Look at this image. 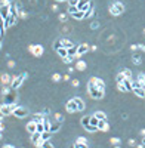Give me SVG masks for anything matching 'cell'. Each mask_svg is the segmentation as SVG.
<instances>
[{"mask_svg": "<svg viewBox=\"0 0 145 148\" xmlns=\"http://www.w3.org/2000/svg\"><path fill=\"white\" fill-rule=\"evenodd\" d=\"M87 90H89V95H90L93 99H102V98H104V90L99 89V88H96V86H89Z\"/></svg>", "mask_w": 145, "mask_h": 148, "instance_id": "6da1fadb", "label": "cell"}, {"mask_svg": "<svg viewBox=\"0 0 145 148\" xmlns=\"http://www.w3.org/2000/svg\"><path fill=\"white\" fill-rule=\"evenodd\" d=\"M123 10H124V5L120 3V2H114L113 5L110 6V12L114 16H118L120 14H123Z\"/></svg>", "mask_w": 145, "mask_h": 148, "instance_id": "7a4b0ae2", "label": "cell"}, {"mask_svg": "<svg viewBox=\"0 0 145 148\" xmlns=\"http://www.w3.org/2000/svg\"><path fill=\"white\" fill-rule=\"evenodd\" d=\"M16 104H3L2 108H0V113H2V116H9V114H14L15 108H16Z\"/></svg>", "mask_w": 145, "mask_h": 148, "instance_id": "3957f363", "label": "cell"}, {"mask_svg": "<svg viewBox=\"0 0 145 148\" xmlns=\"http://www.w3.org/2000/svg\"><path fill=\"white\" fill-rule=\"evenodd\" d=\"M27 79V73L21 74V76H18V77H12V83H10V88L12 89H18L21 84H22V82Z\"/></svg>", "mask_w": 145, "mask_h": 148, "instance_id": "277c9868", "label": "cell"}, {"mask_svg": "<svg viewBox=\"0 0 145 148\" xmlns=\"http://www.w3.org/2000/svg\"><path fill=\"white\" fill-rule=\"evenodd\" d=\"M14 116L16 119H24V117L28 116V110L27 108H24V107H16L14 111Z\"/></svg>", "mask_w": 145, "mask_h": 148, "instance_id": "5b68a950", "label": "cell"}, {"mask_svg": "<svg viewBox=\"0 0 145 148\" xmlns=\"http://www.w3.org/2000/svg\"><path fill=\"white\" fill-rule=\"evenodd\" d=\"M28 49L31 51V53L34 56H41V53H43V46L41 45H31V46H28Z\"/></svg>", "mask_w": 145, "mask_h": 148, "instance_id": "8992f818", "label": "cell"}, {"mask_svg": "<svg viewBox=\"0 0 145 148\" xmlns=\"http://www.w3.org/2000/svg\"><path fill=\"white\" fill-rule=\"evenodd\" d=\"M78 9L83 10V12H87V10L92 9V5L89 0H80V3H78Z\"/></svg>", "mask_w": 145, "mask_h": 148, "instance_id": "52a82bcc", "label": "cell"}, {"mask_svg": "<svg viewBox=\"0 0 145 148\" xmlns=\"http://www.w3.org/2000/svg\"><path fill=\"white\" fill-rule=\"evenodd\" d=\"M67 111H68V113H71V114L78 111V107H77V104H76V101H74V99H71V101L67 102Z\"/></svg>", "mask_w": 145, "mask_h": 148, "instance_id": "ba28073f", "label": "cell"}, {"mask_svg": "<svg viewBox=\"0 0 145 148\" xmlns=\"http://www.w3.org/2000/svg\"><path fill=\"white\" fill-rule=\"evenodd\" d=\"M25 129L28 130V133H34V132H37V121H34V120L28 121L27 126H25Z\"/></svg>", "mask_w": 145, "mask_h": 148, "instance_id": "9c48e42d", "label": "cell"}, {"mask_svg": "<svg viewBox=\"0 0 145 148\" xmlns=\"http://www.w3.org/2000/svg\"><path fill=\"white\" fill-rule=\"evenodd\" d=\"M74 147L78 148V147H87V139L84 138V136H78L77 141H76V144H74Z\"/></svg>", "mask_w": 145, "mask_h": 148, "instance_id": "30bf717a", "label": "cell"}, {"mask_svg": "<svg viewBox=\"0 0 145 148\" xmlns=\"http://www.w3.org/2000/svg\"><path fill=\"white\" fill-rule=\"evenodd\" d=\"M110 126L108 123H107V120H99V123H98V130H101V132H108Z\"/></svg>", "mask_w": 145, "mask_h": 148, "instance_id": "8fae6325", "label": "cell"}, {"mask_svg": "<svg viewBox=\"0 0 145 148\" xmlns=\"http://www.w3.org/2000/svg\"><path fill=\"white\" fill-rule=\"evenodd\" d=\"M90 47L87 46L86 43H82V45H78V55L82 56V55H84V53H87V51H89Z\"/></svg>", "mask_w": 145, "mask_h": 148, "instance_id": "7c38bea8", "label": "cell"}, {"mask_svg": "<svg viewBox=\"0 0 145 148\" xmlns=\"http://www.w3.org/2000/svg\"><path fill=\"white\" fill-rule=\"evenodd\" d=\"M61 129V121H53V123H50V132L52 133H55V132H58V130Z\"/></svg>", "mask_w": 145, "mask_h": 148, "instance_id": "4fadbf2b", "label": "cell"}, {"mask_svg": "<svg viewBox=\"0 0 145 148\" xmlns=\"http://www.w3.org/2000/svg\"><path fill=\"white\" fill-rule=\"evenodd\" d=\"M133 93H135L136 96H139V98H145V89H144V86H142V88H135V89H133Z\"/></svg>", "mask_w": 145, "mask_h": 148, "instance_id": "5bb4252c", "label": "cell"}, {"mask_svg": "<svg viewBox=\"0 0 145 148\" xmlns=\"http://www.w3.org/2000/svg\"><path fill=\"white\" fill-rule=\"evenodd\" d=\"M76 70L77 71H84L86 70V62L84 61H77L76 62Z\"/></svg>", "mask_w": 145, "mask_h": 148, "instance_id": "9a60e30c", "label": "cell"}, {"mask_svg": "<svg viewBox=\"0 0 145 148\" xmlns=\"http://www.w3.org/2000/svg\"><path fill=\"white\" fill-rule=\"evenodd\" d=\"M40 139H41V133H40V132H34V133H31V142L37 144Z\"/></svg>", "mask_w": 145, "mask_h": 148, "instance_id": "2e32d148", "label": "cell"}, {"mask_svg": "<svg viewBox=\"0 0 145 148\" xmlns=\"http://www.w3.org/2000/svg\"><path fill=\"white\" fill-rule=\"evenodd\" d=\"M74 101H76V104H77L78 107V111H83L86 107H84V102H83V99H80V98H74Z\"/></svg>", "mask_w": 145, "mask_h": 148, "instance_id": "e0dca14e", "label": "cell"}, {"mask_svg": "<svg viewBox=\"0 0 145 148\" xmlns=\"http://www.w3.org/2000/svg\"><path fill=\"white\" fill-rule=\"evenodd\" d=\"M56 52L59 53V56H61V58H65V56H68V49H67V47H64V46L59 47Z\"/></svg>", "mask_w": 145, "mask_h": 148, "instance_id": "ac0fdd59", "label": "cell"}, {"mask_svg": "<svg viewBox=\"0 0 145 148\" xmlns=\"http://www.w3.org/2000/svg\"><path fill=\"white\" fill-rule=\"evenodd\" d=\"M71 16L74 19H83V18H84V12H83V10H77V12H74Z\"/></svg>", "mask_w": 145, "mask_h": 148, "instance_id": "d6986e66", "label": "cell"}, {"mask_svg": "<svg viewBox=\"0 0 145 148\" xmlns=\"http://www.w3.org/2000/svg\"><path fill=\"white\" fill-rule=\"evenodd\" d=\"M62 46H64V47H67V49H70V47L74 46V43H72L70 39H62Z\"/></svg>", "mask_w": 145, "mask_h": 148, "instance_id": "ffe728a7", "label": "cell"}, {"mask_svg": "<svg viewBox=\"0 0 145 148\" xmlns=\"http://www.w3.org/2000/svg\"><path fill=\"white\" fill-rule=\"evenodd\" d=\"M50 136H52V132H50V130H45V132H41V139H43V141L50 139Z\"/></svg>", "mask_w": 145, "mask_h": 148, "instance_id": "44dd1931", "label": "cell"}, {"mask_svg": "<svg viewBox=\"0 0 145 148\" xmlns=\"http://www.w3.org/2000/svg\"><path fill=\"white\" fill-rule=\"evenodd\" d=\"M123 83H124V86H126V89H127V90H133V84H132V79H126L124 82H123Z\"/></svg>", "mask_w": 145, "mask_h": 148, "instance_id": "7402d4cb", "label": "cell"}, {"mask_svg": "<svg viewBox=\"0 0 145 148\" xmlns=\"http://www.w3.org/2000/svg\"><path fill=\"white\" fill-rule=\"evenodd\" d=\"M82 125H83V127H86L87 125H90V116L82 117Z\"/></svg>", "mask_w": 145, "mask_h": 148, "instance_id": "603a6c76", "label": "cell"}, {"mask_svg": "<svg viewBox=\"0 0 145 148\" xmlns=\"http://www.w3.org/2000/svg\"><path fill=\"white\" fill-rule=\"evenodd\" d=\"M96 88H99V89H102V90H105V83H104V80L102 79H99L98 77V80H96V84H95Z\"/></svg>", "mask_w": 145, "mask_h": 148, "instance_id": "cb8c5ba5", "label": "cell"}, {"mask_svg": "<svg viewBox=\"0 0 145 148\" xmlns=\"http://www.w3.org/2000/svg\"><path fill=\"white\" fill-rule=\"evenodd\" d=\"M2 83H3V84H9V83H12V82H10L9 74H3V76H2Z\"/></svg>", "mask_w": 145, "mask_h": 148, "instance_id": "d4e9b609", "label": "cell"}, {"mask_svg": "<svg viewBox=\"0 0 145 148\" xmlns=\"http://www.w3.org/2000/svg\"><path fill=\"white\" fill-rule=\"evenodd\" d=\"M95 117H98L99 120H107V116H105V113H102V111H96L95 114H93Z\"/></svg>", "mask_w": 145, "mask_h": 148, "instance_id": "484cf974", "label": "cell"}, {"mask_svg": "<svg viewBox=\"0 0 145 148\" xmlns=\"http://www.w3.org/2000/svg\"><path fill=\"white\" fill-rule=\"evenodd\" d=\"M124 80H126L124 74H123V73H118V74H117V77H116V82H117V83H123Z\"/></svg>", "mask_w": 145, "mask_h": 148, "instance_id": "4316f807", "label": "cell"}, {"mask_svg": "<svg viewBox=\"0 0 145 148\" xmlns=\"http://www.w3.org/2000/svg\"><path fill=\"white\" fill-rule=\"evenodd\" d=\"M34 121H37V123H40V121H45V117H43V114H34V119H33Z\"/></svg>", "mask_w": 145, "mask_h": 148, "instance_id": "83f0119b", "label": "cell"}, {"mask_svg": "<svg viewBox=\"0 0 145 148\" xmlns=\"http://www.w3.org/2000/svg\"><path fill=\"white\" fill-rule=\"evenodd\" d=\"M132 62H133V64H136V65H139L141 62H142V58H141L139 55H133V58H132Z\"/></svg>", "mask_w": 145, "mask_h": 148, "instance_id": "f1b7e54d", "label": "cell"}, {"mask_svg": "<svg viewBox=\"0 0 145 148\" xmlns=\"http://www.w3.org/2000/svg\"><path fill=\"white\" fill-rule=\"evenodd\" d=\"M59 47H62V39H58V40L53 43V49H56V51H58Z\"/></svg>", "mask_w": 145, "mask_h": 148, "instance_id": "f546056e", "label": "cell"}, {"mask_svg": "<svg viewBox=\"0 0 145 148\" xmlns=\"http://www.w3.org/2000/svg\"><path fill=\"white\" fill-rule=\"evenodd\" d=\"M122 73L124 74V77H126V79H132V71H130L129 68H124Z\"/></svg>", "mask_w": 145, "mask_h": 148, "instance_id": "4dcf8cb0", "label": "cell"}, {"mask_svg": "<svg viewBox=\"0 0 145 148\" xmlns=\"http://www.w3.org/2000/svg\"><path fill=\"white\" fill-rule=\"evenodd\" d=\"M84 129L87 130V132H96L98 130V126H93V125H87Z\"/></svg>", "mask_w": 145, "mask_h": 148, "instance_id": "1f68e13d", "label": "cell"}, {"mask_svg": "<svg viewBox=\"0 0 145 148\" xmlns=\"http://www.w3.org/2000/svg\"><path fill=\"white\" fill-rule=\"evenodd\" d=\"M98 123H99V119H98V117H95V116H90V125L98 126Z\"/></svg>", "mask_w": 145, "mask_h": 148, "instance_id": "d6a6232c", "label": "cell"}, {"mask_svg": "<svg viewBox=\"0 0 145 148\" xmlns=\"http://www.w3.org/2000/svg\"><path fill=\"white\" fill-rule=\"evenodd\" d=\"M77 10H80L78 9V6H68V12H70V15H72L74 12H77Z\"/></svg>", "mask_w": 145, "mask_h": 148, "instance_id": "836d02e7", "label": "cell"}, {"mask_svg": "<svg viewBox=\"0 0 145 148\" xmlns=\"http://www.w3.org/2000/svg\"><path fill=\"white\" fill-rule=\"evenodd\" d=\"M96 80H98V77H90V79H89V83H87V88H89V86H95Z\"/></svg>", "mask_w": 145, "mask_h": 148, "instance_id": "e575fe53", "label": "cell"}, {"mask_svg": "<svg viewBox=\"0 0 145 148\" xmlns=\"http://www.w3.org/2000/svg\"><path fill=\"white\" fill-rule=\"evenodd\" d=\"M9 92H10V88H8V84H5V86H3V89H2V93H3V95H9Z\"/></svg>", "mask_w": 145, "mask_h": 148, "instance_id": "d590c367", "label": "cell"}, {"mask_svg": "<svg viewBox=\"0 0 145 148\" xmlns=\"http://www.w3.org/2000/svg\"><path fill=\"white\" fill-rule=\"evenodd\" d=\"M50 123H52V121H49L47 119H45V121H43V125H45V130H50Z\"/></svg>", "mask_w": 145, "mask_h": 148, "instance_id": "8d00e7d4", "label": "cell"}, {"mask_svg": "<svg viewBox=\"0 0 145 148\" xmlns=\"http://www.w3.org/2000/svg\"><path fill=\"white\" fill-rule=\"evenodd\" d=\"M80 0H68V6H78Z\"/></svg>", "mask_w": 145, "mask_h": 148, "instance_id": "74e56055", "label": "cell"}, {"mask_svg": "<svg viewBox=\"0 0 145 148\" xmlns=\"http://www.w3.org/2000/svg\"><path fill=\"white\" fill-rule=\"evenodd\" d=\"M138 82H141L142 84H145V73H142V74L138 76Z\"/></svg>", "mask_w": 145, "mask_h": 148, "instance_id": "f35d334b", "label": "cell"}, {"mask_svg": "<svg viewBox=\"0 0 145 148\" xmlns=\"http://www.w3.org/2000/svg\"><path fill=\"white\" fill-rule=\"evenodd\" d=\"M72 58H74V56H70V55H68V56H65V58H62V59H64V62H65V64H71V62H72Z\"/></svg>", "mask_w": 145, "mask_h": 148, "instance_id": "ab89813d", "label": "cell"}, {"mask_svg": "<svg viewBox=\"0 0 145 148\" xmlns=\"http://www.w3.org/2000/svg\"><path fill=\"white\" fill-rule=\"evenodd\" d=\"M117 88H118V90H122V92H126L127 90L126 86H124V83H117Z\"/></svg>", "mask_w": 145, "mask_h": 148, "instance_id": "60d3db41", "label": "cell"}, {"mask_svg": "<svg viewBox=\"0 0 145 148\" xmlns=\"http://www.w3.org/2000/svg\"><path fill=\"white\" fill-rule=\"evenodd\" d=\"M98 27H99V22H98V21H92V24H90V28H92V30H96Z\"/></svg>", "mask_w": 145, "mask_h": 148, "instance_id": "b9f144b4", "label": "cell"}, {"mask_svg": "<svg viewBox=\"0 0 145 148\" xmlns=\"http://www.w3.org/2000/svg\"><path fill=\"white\" fill-rule=\"evenodd\" d=\"M110 142L113 144V145H116V147H117L118 142H120V139H118V138H111V139H110Z\"/></svg>", "mask_w": 145, "mask_h": 148, "instance_id": "7bdbcfd3", "label": "cell"}, {"mask_svg": "<svg viewBox=\"0 0 145 148\" xmlns=\"http://www.w3.org/2000/svg\"><path fill=\"white\" fill-rule=\"evenodd\" d=\"M2 6H5V8H10V2L9 0H2Z\"/></svg>", "mask_w": 145, "mask_h": 148, "instance_id": "ee69618b", "label": "cell"}, {"mask_svg": "<svg viewBox=\"0 0 145 148\" xmlns=\"http://www.w3.org/2000/svg\"><path fill=\"white\" fill-rule=\"evenodd\" d=\"M52 80H53V82H59V80H61V76H59L58 73H55L53 76H52Z\"/></svg>", "mask_w": 145, "mask_h": 148, "instance_id": "f6af8a7d", "label": "cell"}, {"mask_svg": "<svg viewBox=\"0 0 145 148\" xmlns=\"http://www.w3.org/2000/svg\"><path fill=\"white\" fill-rule=\"evenodd\" d=\"M132 84H133V89L135 88H142V86H144L141 82H132Z\"/></svg>", "mask_w": 145, "mask_h": 148, "instance_id": "bcb514c9", "label": "cell"}, {"mask_svg": "<svg viewBox=\"0 0 145 148\" xmlns=\"http://www.w3.org/2000/svg\"><path fill=\"white\" fill-rule=\"evenodd\" d=\"M43 147H53V144L50 142V139H47V141H45V142H43Z\"/></svg>", "mask_w": 145, "mask_h": 148, "instance_id": "7dc6e473", "label": "cell"}, {"mask_svg": "<svg viewBox=\"0 0 145 148\" xmlns=\"http://www.w3.org/2000/svg\"><path fill=\"white\" fill-rule=\"evenodd\" d=\"M78 84H80V82H78L77 79L71 80V86H74V88H78Z\"/></svg>", "mask_w": 145, "mask_h": 148, "instance_id": "c3c4849f", "label": "cell"}, {"mask_svg": "<svg viewBox=\"0 0 145 148\" xmlns=\"http://www.w3.org/2000/svg\"><path fill=\"white\" fill-rule=\"evenodd\" d=\"M59 19H61L62 22H65V21H67V15H65V14H61V15H59Z\"/></svg>", "mask_w": 145, "mask_h": 148, "instance_id": "681fc988", "label": "cell"}, {"mask_svg": "<svg viewBox=\"0 0 145 148\" xmlns=\"http://www.w3.org/2000/svg\"><path fill=\"white\" fill-rule=\"evenodd\" d=\"M55 119H56L58 121H61V123H62V120H64V119H62V116H61V114H58V113L55 114Z\"/></svg>", "mask_w": 145, "mask_h": 148, "instance_id": "f907efd6", "label": "cell"}, {"mask_svg": "<svg viewBox=\"0 0 145 148\" xmlns=\"http://www.w3.org/2000/svg\"><path fill=\"white\" fill-rule=\"evenodd\" d=\"M8 67H9V68H14V67H15V62H14V61H9V62H8Z\"/></svg>", "mask_w": 145, "mask_h": 148, "instance_id": "816d5d0a", "label": "cell"}, {"mask_svg": "<svg viewBox=\"0 0 145 148\" xmlns=\"http://www.w3.org/2000/svg\"><path fill=\"white\" fill-rule=\"evenodd\" d=\"M3 147H5V148H14V145H10V144H5Z\"/></svg>", "mask_w": 145, "mask_h": 148, "instance_id": "f5cc1de1", "label": "cell"}, {"mask_svg": "<svg viewBox=\"0 0 145 148\" xmlns=\"http://www.w3.org/2000/svg\"><path fill=\"white\" fill-rule=\"evenodd\" d=\"M129 145H135V139H129Z\"/></svg>", "mask_w": 145, "mask_h": 148, "instance_id": "db71d44e", "label": "cell"}, {"mask_svg": "<svg viewBox=\"0 0 145 148\" xmlns=\"http://www.w3.org/2000/svg\"><path fill=\"white\" fill-rule=\"evenodd\" d=\"M68 73H70V74L74 73V68H72V67H70V68H68Z\"/></svg>", "mask_w": 145, "mask_h": 148, "instance_id": "11a10c76", "label": "cell"}, {"mask_svg": "<svg viewBox=\"0 0 145 148\" xmlns=\"http://www.w3.org/2000/svg\"><path fill=\"white\" fill-rule=\"evenodd\" d=\"M139 147H145V136H144V139H142V144H141Z\"/></svg>", "mask_w": 145, "mask_h": 148, "instance_id": "9f6ffc18", "label": "cell"}, {"mask_svg": "<svg viewBox=\"0 0 145 148\" xmlns=\"http://www.w3.org/2000/svg\"><path fill=\"white\" fill-rule=\"evenodd\" d=\"M139 47H141V49H142V51L145 52V45H139Z\"/></svg>", "mask_w": 145, "mask_h": 148, "instance_id": "6f0895ef", "label": "cell"}, {"mask_svg": "<svg viewBox=\"0 0 145 148\" xmlns=\"http://www.w3.org/2000/svg\"><path fill=\"white\" fill-rule=\"evenodd\" d=\"M141 135H142V136H145V129H142V130H141Z\"/></svg>", "mask_w": 145, "mask_h": 148, "instance_id": "680465c9", "label": "cell"}, {"mask_svg": "<svg viewBox=\"0 0 145 148\" xmlns=\"http://www.w3.org/2000/svg\"><path fill=\"white\" fill-rule=\"evenodd\" d=\"M56 2H65V0H56ZM67 2H68V0H67Z\"/></svg>", "mask_w": 145, "mask_h": 148, "instance_id": "91938a15", "label": "cell"}, {"mask_svg": "<svg viewBox=\"0 0 145 148\" xmlns=\"http://www.w3.org/2000/svg\"><path fill=\"white\" fill-rule=\"evenodd\" d=\"M144 89H145V84H144Z\"/></svg>", "mask_w": 145, "mask_h": 148, "instance_id": "94428289", "label": "cell"}]
</instances>
